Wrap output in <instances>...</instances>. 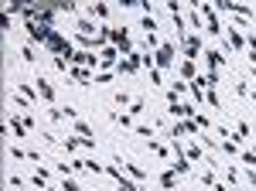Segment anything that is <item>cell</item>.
I'll use <instances>...</instances> for the list:
<instances>
[{"label": "cell", "mask_w": 256, "mask_h": 191, "mask_svg": "<svg viewBox=\"0 0 256 191\" xmlns=\"http://www.w3.org/2000/svg\"><path fill=\"white\" fill-rule=\"evenodd\" d=\"M10 188H14V191H20V188H24V178H18V174H10Z\"/></svg>", "instance_id": "cell-43"}, {"label": "cell", "mask_w": 256, "mask_h": 191, "mask_svg": "<svg viewBox=\"0 0 256 191\" xmlns=\"http://www.w3.org/2000/svg\"><path fill=\"white\" fill-rule=\"evenodd\" d=\"M10 130H14V136H18V140H24V136H28V126H24V116L10 113Z\"/></svg>", "instance_id": "cell-18"}, {"label": "cell", "mask_w": 256, "mask_h": 191, "mask_svg": "<svg viewBox=\"0 0 256 191\" xmlns=\"http://www.w3.org/2000/svg\"><path fill=\"white\" fill-rule=\"evenodd\" d=\"M226 41H229V48H232V52H246V34H242V31H239V28H232V24H229V34H226Z\"/></svg>", "instance_id": "cell-13"}, {"label": "cell", "mask_w": 256, "mask_h": 191, "mask_svg": "<svg viewBox=\"0 0 256 191\" xmlns=\"http://www.w3.org/2000/svg\"><path fill=\"white\" fill-rule=\"evenodd\" d=\"M62 191H86L79 181H72V178H62Z\"/></svg>", "instance_id": "cell-36"}, {"label": "cell", "mask_w": 256, "mask_h": 191, "mask_svg": "<svg viewBox=\"0 0 256 191\" xmlns=\"http://www.w3.org/2000/svg\"><path fill=\"white\" fill-rule=\"evenodd\" d=\"M24 31H28V41H31V44H44V48H48V41H52V34H55V28H44V24H38V20H28Z\"/></svg>", "instance_id": "cell-2"}, {"label": "cell", "mask_w": 256, "mask_h": 191, "mask_svg": "<svg viewBox=\"0 0 256 191\" xmlns=\"http://www.w3.org/2000/svg\"><path fill=\"white\" fill-rule=\"evenodd\" d=\"M178 178H181V174H178L174 168L160 171V191H174V188H178Z\"/></svg>", "instance_id": "cell-14"}, {"label": "cell", "mask_w": 256, "mask_h": 191, "mask_svg": "<svg viewBox=\"0 0 256 191\" xmlns=\"http://www.w3.org/2000/svg\"><path fill=\"white\" fill-rule=\"evenodd\" d=\"M184 92H188V82H181V78H178V82H174V89L168 92V99H178V96H184Z\"/></svg>", "instance_id": "cell-34"}, {"label": "cell", "mask_w": 256, "mask_h": 191, "mask_svg": "<svg viewBox=\"0 0 256 191\" xmlns=\"http://www.w3.org/2000/svg\"><path fill=\"white\" fill-rule=\"evenodd\" d=\"M28 160H31V164H41L44 157H41V150H28Z\"/></svg>", "instance_id": "cell-44"}, {"label": "cell", "mask_w": 256, "mask_h": 191, "mask_svg": "<svg viewBox=\"0 0 256 191\" xmlns=\"http://www.w3.org/2000/svg\"><path fill=\"white\" fill-rule=\"evenodd\" d=\"M144 110H147V99H134V106H130L134 120H137V116H144Z\"/></svg>", "instance_id": "cell-35"}, {"label": "cell", "mask_w": 256, "mask_h": 191, "mask_svg": "<svg viewBox=\"0 0 256 191\" xmlns=\"http://www.w3.org/2000/svg\"><path fill=\"white\" fill-rule=\"evenodd\" d=\"M222 171H226V178H229V184H236V181H239V174H236V168H222Z\"/></svg>", "instance_id": "cell-42"}, {"label": "cell", "mask_w": 256, "mask_h": 191, "mask_svg": "<svg viewBox=\"0 0 256 191\" xmlns=\"http://www.w3.org/2000/svg\"><path fill=\"white\" fill-rule=\"evenodd\" d=\"M250 99H253V102H256V92H253V96H250Z\"/></svg>", "instance_id": "cell-47"}, {"label": "cell", "mask_w": 256, "mask_h": 191, "mask_svg": "<svg viewBox=\"0 0 256 191\" xmlns=\"http://www.w3.org/2000/svg\"><path fill=\"white\" fill-rule=\"evenodd\" d=\"M20 58H24L28 65H34V62H38V52H34V44H31V41H28V44L20 48Z\"/></svg>", "instance_id": "cell-22"}, {"label": "cell", "mask_w": 256, "mask_h": 191, "mask_svg": "<svg viewBox=\"0 0 256 191\" xmlns=\"http://www.w3.org/2000/svg\"><path fill=\"white\" fill-rule=\"evenodd\" d=\"M110 120H113L116 126H137V123H134V113H130V110H126V113H110Z\"/></svg>", "instance_id": "cell-20"}, {"label": "cell", "mask_w": 256, "mask_h": 191, "mask_svg": "<svg viewBox=\"0 0 256 191\" xmlns=\"http://www.w3.org/2000/svg\"><path fill=\"white\" fill-rule=\"evenodd\" d=\"M253 24H256V20H253Z\"/></svg>", "instance_id": "cell-49"}, {"label": "cell", "mask_w": 256, "mask_h": 191, "mask_svg": "<svg viewBox=\"0 0 256 191\" xmlns=\"http://www.w3.org/2000/svg\"><path fill=\"white\" fill-rule=\"evenodd\" d=\"M18 92L24 96V99H28V102H34V106H38V86H34V82H18Z\"/></svg>", "instance_id": "cell-15"}, {"label": "cell", "mask_w": 256, "mask_h": 191, "mask_svg": "<svg viewBox=\"0 0 256 191\" xmlns=\"http://www.w3.org/2000/svg\"><path fill=\"white\" fill-rule=\"evenodd\" d=\"M178 72H181V82H192V78L198 76V62H188V58H184Z\"/></svg>", "instance_id": "cell-17"}, {"label": "cell", "mask_w": 256, "mask_h": 191, "mask_svg": "<svg viewBox=\"0 0 256 191\" xmlns=\"http://www.w3.org/2000/svg\"><path fill=\"white\" fill-rule=\"evenodd\" d=\"M65 76L72 78L76 86H92V76H96V72H89V68H79V65H68V72H65Z\"/></svg>", "instance_id": "cell-10"}, {"label": "cell", "mask_w": 256, "mask_h": 191, "mask_svg": "<svg viewBox=\"0 0 256 191\" xmlns=\"http://www.w3.org/2000/svg\"><path fill=\"white\" fill-rule=\"evenodd\" d=\"M76 136H82V140H89V144H96V130L86 123V120H76Z\"/></svg>", "instance_id": "cell-16"}, {"label": "cell", "mask_w": 256, "mask_h": 191, "mask_svg": "<svg viewBox=\"0 0 256 191\" xmlns=\"http://www.w3.org/2000/svg\"><path fill=\"white\" fill-rule=\"evenodd\" d=\"M236 136H239V140H250V136H253L250 123H239V126H236Z\"/></svg>", "instance_id": "cell-37"}, {"label": "cell", "mask_w": 256, "mask_h": 191, "mask_svg": "<svg viewBox=\"0 0 256 191\" xmlns=\"http://www.w3.org/2000/svg\"><path fill=\"white\" fill-rule=\"evenodd\" d=\"M236 96H239V99H250V96H253V89H250L246 78H239V82H236Z\"/></svg>", "instance_id": "cell-29"}, {"label": "cell", "mask_w": 256, "mask_h": 191, "mask_svg": "<svg viewBox=\"0 0 256 191\" xmlns=\"http://www.w3.org/2000/svg\"><path fill=\"white\" fill-rule=\"evenodd\" d=\"M218 184V178H216V171L208 168V171H202V188H216Z\"/></svg>", "instance_id": "cell-28"}, {"label": "cell", "mask_w": 256, "mask_h": 191, "mask_svg": "<svg viewBox=\"0 0 256 191\" xmlns=\"http://www.w3.org/2000/svg\"><path fill=\"white\" fill-rule=\"evenodd\" d=\"M239 160H242L250 171H256V150H239Z\"/></svg>", "instance_id": "cell-27"}, {"label": "cell", "mask_w": 256, "mask_h": 191, "mask_svg": "<svg viewBox=\"0 0 256 191\" xmlns=\"http://www.w3.org/2000/svg\"><path fill=\"white\" fill-rule=\"evenodd\" d=\"M134 134L144 136V140H154V126H150V123H137V126H134Z\"/></svg>", "instance_id": "cell-25"}, {"label": "cell", "mask_w": 256, "mask_h": 191, "mask_svg": "<svg viewBox=\"0 0 256 191\" xmlns=\"http://www.w3.org/2000/svg\"><path fill=\"white\" fill-rule=\"evenodd\" d=\"M250 184H253V188H256V171H250Z\"/></svg>", "instance_id": "cell-46"}, {"label": "cell", "mask_w": 256, "mask_h": 191, "mask_svg": "<svg viewBox=\"0 0 256 191\" xmlns=\"http://www.w3.org/2000/svg\"><path fill=\"white\" fill-rule=\"evenodd\" d=\"M184 157H188V160H202V144H188V147H184Z\"/></svg>", "instance_id": "cell-31"}, {"label": "cell", "mask_w": 256, "mask_h": 191, "mask_svg": "<svg viewBox=\"0 0 256 191\" xmlns=\"http://www.w3.org/2000/svg\"><path fill=\"white\" fill-rule=\"evenodd\" d=\"M205 68H208V89H216L218 86V72H222V68H226V62H229V55H226V52H222V48H205Z\"/></svg>", "instance_id": "cell-1"}, {"label": "cell", "mask_w": 256, "mask_h": 191, "mask_svg": "<svg viewBox=\"0 0 256 191\" xmlns=\"http://www.w3.org/2000/svg\"><path fill=\"white\" fill-rule=\"evenodd\" d=\"M99 28H102V24H96L92 18H86V14H79V18H76V34H86V38H96V34H99Z\"/></svg>", "instance_id": "cell-8"}, {"label": "cell", "mask_w": 256, "mask_h": 191, "mask_svg": "<svg viewBox=\"0 0 256 191\" xmlns=\"http://www.w3.org/2000/svg\"><path fill=\"white\" fill-rule=\"evenodd\" d=\"M116 106H134V99H130L126 92H120V96H116Z\"/></svg>", "instance_id": "cell-41"}, {"label": "cell", "mask_w": 256, "mask_h": 191, "mask_svg": "<svg viewBox=\"0 0 256 191\" xmlns=\"http://www.w3.org/2000/svg\"><path fill=\"white\" fill-rule=\"evenodd\" d=\"M195 102H181V99H168V116H171V120H178V123H181V120H195Z\"/></svg>", "instance_id": "cell-3"}, {"label": "cell", "mask_w": 256, "mask_h": 191, "mask_svg": "<svg viewBox=\"0 0 256 191\" xmlns=\"http://www.w3.org/2000/svg\"><path fill=\"white\" fill-rule=\"evenodd\" d=\"M216 191H229V184H222V181H218V184H216Z\"/></svg>", "instance_id": "cell-45"}, {"label": "cell", "mask_w": 256, "mask_h": 191, "mask_svg": "<svg viewBox=\"0 0 256 191\" xmlns=\"http://www.w3.org/2000/svg\"><path fill=\"white\" fill-rule=\"evenodd\" d=\"M181 44H184V58H188V62H198V58L205 55V52H202V34H188Z\"/></svg>", "instance_id": "cell-7"}, {"label": "cell", "mask_w": 256, "mask_h": 191, "mask_svg": "<svg viewBox=\"0 0 256 191\" xmlns=\"http://www.w3.org/2000/svg\"><path fill=\"white\" fill-rule=\"evenodd\" d=\"M147 76H150V86H164V72L160 68H150Z\"/></svg>", "instance_id": "cell-38"}, {"label": "cell", "mask_w": 256, "mask_h": 191, "mask_svg": "<svg viewBox=\"0 0 256 191\" xmlns=\"http://www.w3.org/2000/svg\"><path fill=\"white\" fill-rule=\"evenodd\" d=\"M140 68H144V52H134L116 65V76H137Z\"/></svg>", "instance_id": "cell-6"}, {"label": "cell", "mask_w": 256, "mask_h": 191, "mask_svg": "<svg viewBox=\"0 0 256 191\" xmlns=\"http://www.w3.org/2000/svg\"><path fill=\"white\" fill-rule=\"evenodd\" d=\"M76 147H82V136L72 134V136H65V140H62V150H65V154H72Z\"/></svg>", "instance_id": "cell-23"}, {"label": "cell", "mask_w": 256, "mask_h": 191, "mask_svg": "<svg viewBox=\"0 0 256 191\" xmlns=\"http://www.w3.org/2000/svg\"><path fill=\"white\" fill-rule=\"evenodd\" d=\"M48 120H52L55 126H62V123H65V113H62L58 106H48Z\"/></svg>", "instance_id": "cell-30"}, {"label": "cell", "mask_w": 256, "mask_h": 191, "mask_svg": "<svg viewBox=\"0 0 256 191\" xmlns=\"http://www.w3.org/2000/svg\"><path fill=\"white\" fill-rule=\"evenodd\" d=\"M178 174H192V160L188 157H174V164H171Z\"/></svg>", "instance_id": "cell-24"}, {"label": "cell", "mask_w": 256, "mask_h": 191, "mask_svg": "<svg viewBox=\"0 0 256 191\" xmlns=\"http://www.w3.org/2000/svg\"><path fill=\"white\" fill-rule=\"evenodd\" d=\"M79 171H86V174H106V164L102 160H96V157H82V160H72Z\"/></svg>", "instance_id": "cell-12"}, {"label": "cell", "mask_w": 256, "mask_h": 191, "mask_svg": "<svg viewBox=\"0 0 256 191\" xmlns=\"http://www.w3.org/2000/svg\"><path fill=\"white\" fill-rule=\"evenodd\" d=\"M205 102H208L212 110H222V102H218V92H216V89H205Z\"/></svg>", "instance_id": "cell-33"}, {"label": "cell", "mask_w": 256, "mask_h": 191, "mask_svg": "<svg viewBox=\"0 0 256 191\" xmlns=\"http://www.w3.org/2000/svg\"><path fill=\"white\" fill-rule=\"evenodd\" d=\"M113 164H120V168H123V171L130 174V178H134V181H147V171H144V168H140V164H134V160H123V157H113Z\"/></svg>", "instance_id": "cell-9"}, {"label": "cell", "mask_w": 256, "mask_h": 191, "mask_svg": "<svg viewBox=\"0 0 256 191\" xmlns=\"http://www.w3.org/2000/svg\"><path fill=\"white\" fill-rule=\"evenodd\" d=\"M147 147L158 154L160 160H168V157H171V147H168V144H160V140H147Z\"/></svg>", "instance_id": "cell-19"}, {"label": "cell", "mask_w": 256, "mask_h": 191, "mask_svg": "<svg viewBox=\"0 0 256 191\" xmlns=\"http://www.w3.org/2000/svg\"><path fill=\"white\" fill-rule=\"evenodd\" d=\"M202 20H205V18L198 14L195 4H192V14H188V31H192V34H198V31H202Z\"/></svg>", "instance_id": "cell-21"}, {"label": "cell", "mask_w": 256, "mask_h": 191, "mask_svg": "<svg viewBox=\"0 0 256 191\" xmlns=\"http://www.w3.org/2000/svg\"><path fill=\"white\" fill-rule=\"evenodd\" d=\"M34 86H38V96H41V102H48V106H55V86L48 82L44 76L34 78Z\"/></svg>", "instance_id": "cell-11"}, {"label": "cell", "mask_w": 256, "mask_h": 191, "mask_svg": "<svg viewBox=\"0 0 256 191\" xmlns=\"http://www.w3.org/2000/svg\"><path fill=\"white\" fill-rule=\"evenodd\" d=\"M174 55H178V48H174V41H164L158 52H154V62H158V68L160 72H168V68H174Z\"/></svg>", "instance_id": "cell-5"}, {"label": "cell", "mask_w": 256, "mask_h": 191, "mask_svg": "<svg viewBox=\"0 0 256 191\" xmlns=\"http://www.w3.org/2000/svg\"><path fill=\"white\" fill-rule=\"evenodd\" d=\"M198 144H202V147H208V150H216V147H218V144H216L208 134H198Z\"/></svg>", "instance_id": "cell-39"}, {"label": "cell", "mask_w": 256, "mask_h": 191, "mask_svg": "<svg viewBox=\"0 0 256 191\" xmlns=\"http://www.w3.org/2000/svg\"><path fill=\"white\" fill-rule=\"evenodd\" d=\"M110 44H116L123 58L137 52V48H134V38H130V28H113V38H110Z\"/></svg>", "instance_id": "cell-4"}, {"label": "cell", "mask_w": 256, "mask_h": 191, "mask_svg": "<svg viewBox=\"0 0 256 191\" xmlns=\"http://www.w3.org/2000/svg\"><path fill=\"white\" fill-rule=\"evenodd\" d=\"M253 78H256V68H253Z\"/></svg>", "instance_id": "cell-48"}, {"label": "cell", "mask_w": 256, "mask_h": 191, "mask_svg": "<svg viewBox=\"0 0 256 191\" xmlns=\"http://www.w3.org/2000/svg\"><path fill=\"white\" fill-rule=\"evenodd\" d=\"M137 184H140V181H134V178H120V181H116L120 191H137Z\"/></svg>", "instance_id": "cell-32"}, {"label": "cell", "mask_w": 256, "mask_h": 191, "mask_svg": "<svg viewBox=\"0 0 256 191\" xmlns=\"http://www.w3.org/2000/svg\"><path fill=\"white\" fill-rule=\"evenodd\" d=\"M113 78H116V72H96L92 76V86H110Z\"/></svg>", "instance_id": "cell-26"}, {"label": "cell", "mask_w": 256, "mask_h": 191, "mask_svg": "<svg viewBox=\"0 0 256 191\" xmlns=\"http://www.w3.org/2000/svg\"><path fill=\"white\" fill-rule=\"evenodd\" d=\"M10 160H28V150H20V147H10Z\"/></svg>", "instance_id": "cell-40"}]
</instances>
